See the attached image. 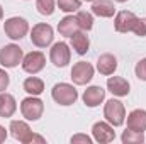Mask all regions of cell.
<instances>
[{"label": "cell", "mask_w": 146, "mask_h": 144, "mask_svg": "<svg viewBox=\"0 0 146 144\" xmlns=\"http://www.w3.org/2000/svg\"><path fill=\"white\" fill-rule=\"evenodd\" d=\"M51 95H53V100L60 105H73L78 98V93L75 90V87L70 83H56L51 90Z\"/></svg>", "instance_id": "1"}, {"label": "cell", "mask_w": 146, "mask_h": 144, "mask_svg": "<svg viewBox=\"0 0 146 144\" xmlns=\"http://www.w3.org/2000/svg\"><path fill=\"white\" fill-rule=\"evenodd\" d=\"M104 117L107 119V122L112 124L114 127H119L124 124V117H126V108L122 105V102L119 100H109L104 107Z\"/></svg>", "instance_id": "2"}, {"label": "cell", "mask_w": 146, "mask_h": 144, "mask_svg": "<svg viewBox=\"0 0 146 144\" xmlns=\"http://www.w3.org/2000/svg\"><path fill=\"white\" fill-rule=\"evenodd\" d=\"M3 31H5V34L10 37V39L19 41V39H22V37L27 34L29 24H27V20L22 19V17H10V19L5 20Z\"/></svg>", "instance_id": "3"}, {"label": "cell", "mask_w": 146, "mask_h": 144, "mask_svg": "<svg viewBox=\"0 0 146 144\" xmlns=\"http://www.w3.org/2000/svg\"><path fill=\"white\" fill-rule=\"evenodd\" d=\"M21 112H22V115L27 120H37V119H41V115L44 112V104H42V100L37 98L36 95L27 97L21 104Z\"/></svg>", "instance_id": "4"}, {"label": "cell", "mask_w": 146, "mask_h": 144, "mask_svg": "<svg viewBox=\"0 0 146 144\" xmlns=\"http://www.w3.org/2000/svg\"><path fill=\"white\" fill-rule=\"evenodd\" d=\"M22 61V49L17 44H7L0 49V65L5 68H15Z\"/></svg>", "instance_id": "5"}, {"label": "cell", "mask_w": 146, "mask_h": 144, "mask_svg": "<svg viewBox=\"0 0 146 144\" xmlns=\"http://www.w3.org/2000/svg\"><path fill=\"white\" fill-rule=\"evenodd\" d=\"M53 27L49 24H36L31 31V41L37 48H46L53 42Z\"/></svg>", "instance_id": "6"}, {"label": "cell", "mask_w": 146, "mask_h": 144, "mask_svg": "<svg viewBox=\"0 0 146 144\" xmlns=\"http://www.w3.org/2000/svg\"><path fill=\"white\" fill-rule=\"evenodd\" d=\"M94 78V66L87 61H78L72 68V80L75 85H87Z\"/></svg>", "instance_id": "7"}, {"label": "cell", "mask_w": 146, "mask_h": 144, "mask_svg": "<svg viewBox=\"0 0 146 144\" xmlns=\"http://www.w3.org/2000/svg\"><path fill=\"white\" fill-rule=\"evenodd\" d=\"M70 56H72V53H70V48L66 42H56L49 51V59L58 68H65L70 63Z\"/></svg>", "instance_id": "8"}, {"label": "cell", "mask_w": 146, "mask_h": 144, "mask_svg": "<svg viewBox=\"0 0 146 144\" xmlns=\"http://www.w3.org/2000/svg\"><path fill=\"white\" fill-rule=\"evenodd\" d=\"M44 65H46V58H44V54L39 53V51H33V53L26 54L24 59H22V68H24V71L31 73V75L39 73L44 68Z\"/></svg>", "instance_id": "9"}, {"label": "cell", "mask_w": 146, "mask_h": 144, "mask_svg": "<svg viewBox=\"0 0 146 144\" xmlns=\"http://www.w3.org/2000/svg\"><path fill=\"white\" fill-rule=\"evenodd\" d=\"M10 134H12L14 139H17L22 144L33 143V136H34L31 127L26 122H22V120H12L10 122Z\"/></svg>", "instance_id": "10"}, {"label": "cell", "mask_w": 146, "mask_h": 144, "mask_svg": "<svg viewBox=\"0 0 146 144\" xmlns=\"http://www.w3.org/2000/svg\"><path fill=\"white\" fill-rule=\"evenodd\" d=\"M138 17L133 14V12H127V10H121L115 19H114V27L117 32H131L134 24H136Z\"/></svg>", "instance_id": "11"}, {"label": "cell", "mask_w": 146, "mask_h": 144, "mask_svg": "<svg viewBox=\"0 0 146 144\" xmlns=\"http://www.w3.org/2000/svg\"><path fill=\"white\" fill-rule=\"evenodd\" d=\"M92 134H94V139L100 144L112 143L115 139V132L107 122H95L92 127Z\"/></svg>", "instance_id": "12"}, {"label": "cell", "mask_w": 146, "mask_h": 144, "mask_svg": "<svg viewBox=\"0 0 146 144\" xmlns=\"http://www.w3.org/2000/svg\"><path fill=\"white\" fill-rule=\"evenodd\" d=\"M127 129L136 131V132H145L146 131V110L136 108L127 115Z\"/></svg>", "instance_id": "13"}, {"label": "cell", "mask_w": 146, "mask_h": 144, "mask_svg": "<svg viewBox=\"0 0 146 144\" xmlns=\"http://www.w3.org/2000/svg\"><path fill=\"white\" fill-rule=\"evenodd\" d=\"M106 98V90L102 87H88L83 93V102L87 107H97Z\"/></svg>", "instance_id": "14"}, {"label": "cell", "mask_w": 146, "mask_h": 144, "mask_svg": "<svg viewBox=\"0 0 146 144\" xmlns=\"http://www.w3.org/2000/svg\"><path fill=\"white\" fill-rule=\"evenodd\" d=\"M107 88L110 93H114L115 97H126L129 93V81L124 80L122 76H110L107 80Z\"/></svg>", "instance_id": "15"}, {"label": "cell", "mask_w": 146, "mask_h": 144, "mask_svg": "<svg viewBox=\"0 0 146 144\" xmlns=\"http://www.w3.org/2000/svg\"><path fill=\"white\" fill-rule=\"evenodd\" d=\"M58 31H60L61 36L72 37L75 32L80 31V26H78V22H76V17H73V15L63 17V19L58 22Z\"/></svg>", "instance_id": "16"}, {"label": "cell", "mask_w": 146, "mask_h": 144, "mask_svg": "<svg viewBox=\"0 0 146 144\" xmlns=\"http://www.w3.org/2000/svg\"><path fill=\"white\" fill-rule=\"evenodd\" d=\"M97 70H99L100 75L109 76V75H112V73L117 70V59L112 54H109V53L102 54L99 58V61H97Z\"/></svg>", "instance_id": "17"}, {"label": "cell", "mask_w": 146, "mask_h": 144, "mask_svg": "<svg viewBox=\"0 0 146 144\" xmlns=\"http://www.w3.org/2000/svg\"><path fill=\"white\" fill-rule=\"evenodd\" d=\"M17 110L15 98L10 93H2L0 92V117H12L14 112Z\"/></svg>", "instance_id": "18"}, {"label": "cell", "mask_w": 146, "mask_h": 144, "mask_svg": "<svg viewBox=\"0 0 146 144\" xmlns=\"http://www.w3.org/2000/svg\"><path fill=\"white\" fill-rule=\"evenodd\" d=\"M92 12L99 17H112L115 14V7L110 0H95L92 5Z\"/></svg>", "instance_id": "19"}, {"label": "cell", "mask_w": 146, "mask_h": 144, "mask_svg": "<svg viewBox=\"0 0 146 144\" xmlns=\"http://www.w3.org/2000/svg\"><path fill=\"white\" fill-rule=\"evenodd\" d=\"M70 39H72V48L78 53V54H87V51H88V48H90V41H88V36H87L83 31L75 32Z\"/></svg>", "instance_id": "20"}, {"label": "cell", "mask_w": 146, "mask_h": 144, "mask_svg": "<svg viewBox=\"0 0 146 144\" xmlns=\"http://www.w3.org/2000/svg\"><path fill=\"white\" fill-rule=\"evenodd\" d=\"M24 90L29 93V95H41L44 92V81L41 78H36V76H31L24 81Z\"/></svg>", "instance_id": "21"}, {"label": "cell", "mask_w": 146, "mask_h": 144, "mask_svg": "<svg viewBox=\"0 0 146 144\" xmlns=\"http://www.w3.org/2000/svg\"><path fill=\"white\" fill-rule=\"evenodd\" d=\"M76 22H78L80 29H83V31H90L94 27V17L90 12H85V10H80L76 14Z\"/></svg>", "instance_id": "22"}, {"label": "cell", "mask_w": 146, "mask_h": 144, "mask_svg": "<svg viewBox=\"0 0 146 144\" xmlns=\"http://www.w3.org/2000/svg\"><path fill=\"white\" fill-rule=\"evenodd\" d=\"M122 143L124 144H141V143H145V136H143V132H136V131L126 129L122 132Z\"/></svg>", "instance_id": "23"}, {"label": "cell", "mask_w": 146, "mask_h": 144, "mask_svg": "<svg viewBox=\"0 0 146 144\" xmlns=\"http://www.w3.org/2000/svg\"><path fill=\"white\" fill-rule=\"evenodd\" d=\"M36 9L41 15H53V12H54V0H37Z\"/></svg>", "instance_id": "24"}, {"label": "cell", "mask_w": 146, "mask_h": 144, "mask_svg": "<svg viewBox=\"0 0 146 144\" xmlns=\"http://www.w3.org/2000/svg\"><path fill=\"white\" fill-rule=\"evenodd\" d=\"M58 7L60 10L70 14V12H76L80 9V0H58Z\"/></svg>", "instance_id": "25"}, {"label": "cell", "mask_w": 146, "mask_h": 144, "mask_svg": "<svg viewBox=\"0 0 146 144\" xmlns=\"http://www.w3.org/2000/svg\"><path fill=\"white\" fill-rule=\"evenodd\" d=\"M133 32L139 37L146 36V19H139V17H138V20H136V24H134V27H133Z\"/></svg>", "instance_id": "26"}, {"label": "cell", "mask_w": 146, "mask_h": 144, "mask_svg": "<svg viewBox=\"0 0 146 144\" xmlns=\"http://www.w3.org/2000/svg\"><path fill=\"white\" fill-rule=\"evenodd\" d=\"M134 71H136V76H138L139 80L146 81V58H143V59H139V61H138V65H136Z\"/></svg>", "instance_id": "27"}, {"label": "cell", "mask_w": 146, "mask_h": 144, "mask_svg": "<svg viewBox=\"0 0 146 144\" xmlns=\"http://www.w3.org/2000/svg\"><path fill=\"white\" fill-rule=\"evenodd\" d=\"M9 83H10V78H9V75L3 71V70H0V92L7 90Z\"/></svg>", "instance_id": "28"}, {"label": "cell", "mask_w": 146, "mask_h": 144, "mask_svg": "<svg viewBox=\"0 0 146 144\" xmlns=\"http://www.w3.org/2000/svg\"><path fill=\"white\" fill-rule=\"evenodd\" d=\"M76 143L90 144V143H92V139H90L88 136H85V134H76V136H73V137H72V144H76Z\"/></svg>", "instance_id": "29"}, {"label": "cell", "mask_w": 146, "mask_h": 144, "mask_svg": "<svg viewBox=\"0 0 146 144\" xmlns=\"http://www.w3.org/2000/svg\"><path fill=\"white\" fill-rule=\"evenodd\" d=\"M5 139H7V131H5V127L0 126V143H3Z\"/></svg>", "instance_id": "30"}, {"label": "cell", "mask_w": 146, "mask_h": 144, "mask_svg": "<svg viewBox=\"0 0 146 144\" xmlns=\"http://www.w3.org/2000/svg\"><path fill=\"white\" fill-rule=\"evenodd\" d=\"M3 17V9H2V5H0V19Z\"/></svg>", "instance_id": "31"}, {"label": "cell", "mask_w": 146, "mask_h": 144, "mask_svg": "<svg viewBox=\"0 0 146 144\" xmlns=\"http://www.w3.org/2000/svg\"><path fill=\"white\" fill-rule=\"evenodd\" d=\"M115 2H121V3H124V2H127V0H115Z\"/></svg>", "instance_id": "32"}, {"label": "cell", "mask_w": 146, "mask_h": 144, "mask_svg": "<svg viewBox=\"0 0 146 144\" xmlns=\"http://www.w3.org/2000/svg\"><path fill=\"white\" fill-rule=\"evenodd\" d=\"M85 2H95V0H85Z\"/></svg>", "instance_id": "33"}]
</instances>
